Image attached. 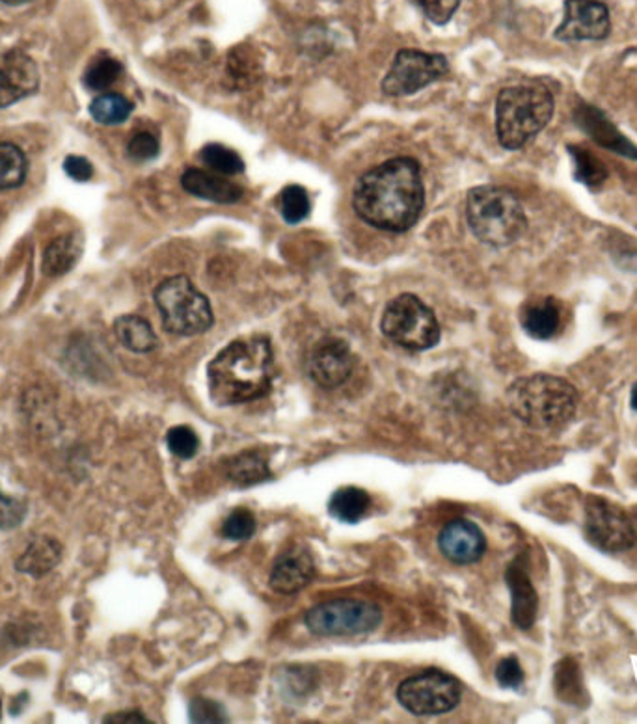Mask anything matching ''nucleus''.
I'll use <instances>...</instances> for the list:
<instances>
[{"label": "nucleus", "mask_w": 637, "mask_h": 724, "mask_svg": "<svg viewBox=\"0 0 637 724\" xmlns=\"http://www.w3.org/2000/svg\"><path fill=\"white\" fill-rule=\"evenodd\" d=\"M353 205L361 220L391 234L414 228L425 207V186L420 164L397 156L361 175L355 186Z\"/></svg>", "instance_id": "1"}, {"label": "nucleus", "mask_w": 637, "mask_h": 724, "mask_svg": "<svg viewBox=\"0 0 637 724\" xmlns=\"http://www.w3.org/2000/svg\"><path fill=\"white\" fill-rule=\"evenodd\" d=\"M272 378L274 354L263 336L235 339L207 367L209 396L220 407L258 401L271 391Z\"/></svg>", "instance_id": "2"}, {"label": "nucleus", "mask_w": 637, "mask_h": 724, "mask_svg": "<svg viewBox=\"0 0 637 724\" xmlns=\"http://www.w3.org/2000/svg\"><path fill=\"white\" fill-rule=\"evenodd\" d=\"M577 391L565 378L531 375L518 378L507 389V404L518 420L539 431L560 429L576 413Z\"/></svg>", "instance_id": "3"}, {"label": "nucleus", "mask_w": 637, "mask_h": 724, "mask_svg": "<svg viewBox=\"0 0 637 724\" xmlns=\"http://www.w3.org/2000/svg\"><path fill=\"white\" fill-rule=\"evenodd\" d=\"M466 220L472 234L494 248L517 242L528 229V218L520 199L504 186L472 188L466 198Z\"/></svg>", "instance_id": "4"}, {"label": "nucleus", "mask_w": 637, "mask_h": 724, "mask_svg": "<svg viewBox=\"0 0 637 724\" xmlns=\"http://www.w3.org/2000/svg\"><path fill=\"white\" fill-rule=\"evenodd\" d=\"M553 116V96L544 86H511L496 99V134L506 150H522L544 131Z\"/></svg>", "instance_id": "5"}, {"label": "nucleus", "mask_w": 637, "mask_h": 724, "mask_svg": "<svg viewBox=\"0 0 637 724\" xmlns=\"http://www.w3.org/2000/svg\"><path fill=\"white\" fill-rule=\"evenodd\" d=\"M163 326L175 336H198L213 326L209 300L187 275H172L153 293Z\"/></svg>", "instance_id": "6"}, {"label": "nucleus", "mask_w": 637, "mask_h": 724, "mask_svg": "<svg viewBox=\"0 0 637 724\" xmlns=\"http://www.w3.org/2000/svg\"><path fill=\"white\" fill-rule=\"evenodd\" d=\"M380 329L391 343L407 350H429L440 342V324L433 310L414 294H401L386 305Z\"/></svg>", "instance_id": "7"}, {"label": "nucleus", "mask_w": 637, "mask_h": 724, "mask_svg": "<svg viewBox=\"0 0 637 724\" xmlns=\"http://www.w3.org/2000/svg\"><path fill=\"white\" fill-rule=\"evenodd\" d=\"M304 620L317 637H353L379 628L382 610L364 599H331L307 610Z\"/></svg>", "instance_id": "8"}, {"label": "nucleus", "mask_w": 637, "mask_h": 724, "mask_svg": "<svg viewBox=\"0 0 637 724\" xmlns=\"http://www.w3.org/2000/svg\"><path fill=\"white\" fill-rule=\"evenodd\" d=\"M461 683L445 672L429 669L407 678L397 689V701L407 712L431 717L457 707L461 702Z\"/></svg>", "instance_id": "9"}, {"label": "nucleus", "mask_w": 637, "mask_h": 724, "mask_svg": "<svg viewBox=\"0 0 637 724\" xmlns=\"http://www.w3.org/2000/svg\"><path fill=\"white\" fill-rule=\"evenodd\" d=\"M583 533L596 550L623 553L636 544V527L630 516L604 497L591 496L585 504Z\"/></svg>", "instance_id": "10"}, {"label": "nucleus", "mask_w": 637, "mask_h": 724, "mask_svg": "<svg viewBox=\"0 0 637 724\" xmlns=\"http://www.w3.org/2000/svg\"><path fill=\"white\" fill-rule=\"evenodd\" d=\"M447 72L450 64L442 54L401 48L382 80V91L391 97L412 96L445 77Z\"/></svg>", "instance_id": "11"}, {"label": "nucleus", "mask_w": 637, "mask_h": 724, "mask_svg": "<svg viewBox=\"0 0 637 724\" xmlns=\"http://www.w3.org/2000/svg\"><path fill=\"white\" fill-rule=\"evenodd\" d=\"M355 361V354L350 350L349 343L343 342L339 337H325L312 348L307 359V371L313 382L321 388H339L353 375Z\"/></svg>", "instance_id": "12"}, {"label": "nucleus", "mask_w": 637, "mask_h": 724, "mask_svg": "<svg viewBox=\"0 0 637 724\" xmlns=\"http://www.w3.org/2000/svg\"><path fill=\"white\" fill-rule=\"evenodd\" d=\"M612 19L598 0H566L565 19L555 37L561 42H596L609 36Z\"/></svg>", "instance_id": "13"}, {"label": "nucleus", "mask_w": 637, "mask_h": 724, "mask_svg": "<svg viewBox=\"0 0 637 724\" xmlns=\"http://www.w3.org/2000/svg\"><path fill=\"white\" fill-rule=\"evenodd\" d=\"M40 86L36 62L19 48L0 51V108L31 97Z\"/></svg>", "instance_id": "14"}, {"label": "nucleus", "mask_w": 637, "mask_h": 724, "mask_svg": "<svg viewBox=\"0 0 637 724\" xmlns=\"http://www.w3.org/2000/svg\"><path fill=\"white\" fill-rule=\"evenodd\" d=\"M439 548L451 563L472 564L482 559L487 550V540L474 521L453 520L442 529Z\"/></svg>", "instance_id": "15"}, {"label": "nucleus", "mask_w": 637, "mask_h": 724, "mask_svg": "<svg viewBox=\"0 0 637 724\" xmlns=\"http://www.w3.org/2000/svg\"><path fill=\"white\" fill-rule=\"evenodd\" d=\"M315 563L306 548L291 545L274 561L271 572V587L280 594L301 593L312 583Z\"/></svg>", "instance_id": "16"}, {"label": "nucleus", "mask_w": 637, "mask_h": 724, "mask_svg": "<svg viewBox=\"0 0 637 724\" xmlns=\"http://www.w3.org/2000/svg\"><path fill=\"white\" fill-rule=\"evenodd\" d=\"M507 587L511 591V618L518 629H531L537 620L539 596L526 569L512 563L506 572Z\"/></svg>", "instance_id": "17"}, {"label": "nucleus", "mask_w": 637, "mask_h": 724, "mask_svg": "<svg viewBox=\"0 0 637 724\" xmlns=\"http://www.w3.org/2000/svg\"><path fill=\"white\" fill-rule=\"evenodd\" d=\"M181 186L196 198L215 204H237L242 198L241 186L226 180L224 175L207 170L188 169L181 175Z\"/></svg>", "instance_id": "18"}, {"label": "nucleus", "mask_w": 637, "mask_h": 724, "mask_svg": "<svg viewBox=\"0 0 637 724\" xmlns=\"http://www.w3.org/2000/svg\"><path fill=\"white\" fill-rule=\"evenodd\" d=\"M577 126L607 150L637 159L636 148L606 120L601 110L593 107L577 108Z\"/></svg>", "instance_id": "19"}, {"label": "nucleus", "mask_w": 637, "mask_h": 724, "mask_svg": "<svg viewBox=\"0 0 637 724\" xmlns=\"http://www.w3.org/2000/svg\"><path fill=\"white\" fill-rule=\"evenodd\" d=\"M520 323L526 334L539 342L552 339L561 326V310L553 299L533 300L523 305Z\"/></svg>", "instance_id": "20"}, {"label": "nucleus", "mask_w": 637, "mask_h": 724, "mask_svg": "<svg viewBox=\"0 0 637 724\" xmlns=\"http://www.w3.org/2000/svg\"><path fill=\"white\" fill-rule=\"evenodd\" d=\"M62 561V544L53 537H37L26 548L23 555L19 556L15 570L31 577H43L51 570L58 566Z\"/></svg>", "instance_id": "21"}, {"label": "nucleus", "mask_w": 637, "mask_h": 724, "mask_svg": "<svg viewBox=\"0 0 637 724\" xmlns=\"http://www.w3.org/2000/svg\"><path fill=\"white\" fill-rule=\"evenodd\" d=\"M83 253V239L80 235H62L51 240L43 252L42 269L51 278L64 275L77 264Z\"/></svg>", "instance_id": "22"}, {"label": "nucleus", "mask_w": 637, "mask_h": 724, "mask_svg": "<svg viewBox=\"0 0 637 724\" xmlns=\"http://www.w3.org/2000/svg\"><path fill=\"white\" fill-rule=\"evenodd\" d=\"M115 334L118 342L137 354L153 353L159 347V337L151 324L139 315H123L115 323Z\"/></svg>", "instance_id": "23"}, {"label": "nucleus", "mask_w": 637, "mask_h": 724, "mask_svg": "<svg viewBox=\"0 0 637 724\" xmlns=\"http://www.w3.org/2000/svg\"><path fill=\"white\" fill-rule=\"evenodd\" d=\"M553 689H555V694L560 696L561 702H565V704L582 706L583 702L587 701V693L583 688L582 671H580L576 659H561L560 663L555 664Z\"/></svg>", "instance_id": "24"}, {"label": "nucleus", "mask_w": 637, "mask_h": 724, "mask_svg": "<svg viewBox=\"0 0 637 724\" xmlns=\"http://www.w3.org/2000/svg\"><path fill=\"white\" fill-rule=\"evenodd\" d=\"M369 507H371V497L366 490L356 488V486H345V488L334 491L331 504H328L331 515L345 523L360 521L367 515Z\"/></svg>", "instance_id": "25"}, {"label": "nucleus", "mask_w": 637, "mask_h": 724, "mask_svg": "<svg viewBox=\"0 0 637 724\" xmlns=\"http://www.w3.org/2000/svg\"><path fill=\"white\" fill-rule=\"evenodd\" d=\"M228 477L235 485L252 486L272 477L269 464L258 451H247L228 462Z\"/></svg>", "instance_id": "26"}, {"label": "nucleus", "mask_w": 637, "mask_h": 724, "mask_svg": "<svg viewBox=\"0 0 637 724\" xmlns=\"http://www.w3.org/2000/svg\"><path fill=\"white\" fill-rule=\"evenodd\" d=\"M29 172V162L18 145L0 142V191H10L23 185Z\"/></svg>", "instance_id": "27"}, {"label": "nucleus", "mask_w": 637, "mask_h": 724, "mask_svg": "<svg viewBox=\"0 0 637 724\" xmlns=\"http://www.w3.org/2000/svg\"><path fill=\"white\" fill-rule=\"evenodd\" d=\"M132 112V102L120 94H101L90 105V115L102 126H118Z\"/></svg>", "instance_id": "28"}, {"label": "nucleus", "mask_w": 637, "mask_h": 724, "mask_svg": "<svg viewBox=\"0 0 637 724\" xmlns=\"http://www.w3.org/2000/svg\"><path fill=\"white\" fill-rule=\"evenodd\" d=\"M572 159H574V177L580 181L582 185L590 186V188H601L604 181L607 180V170L601 159H596L591 151L585 148H577L571 145Z\"/></svg>", "instance_id": "29"}, {"label": "nucleus", "mask_w": 637, "mask_h": 724, "mask_svg": "<svg viewBox=\"0 0 637 724\" xmlns=\"http://www.w3.org/2000/svg\"><path fill=\"white\" fill-rule=\"evenodd\" d=\"M199 159L215 174L237 175L245 172V162L239 153H235L234 150H229L223 144L205 145L204 150L199 151Z\"/></svg>", "instance_id": "30"}, {"label": "nucleus", "mask_w": 637, "mask_h": 724, "mask_svg": "<svg viewBox=\"0 0 637 724\" xmlns=\"http://www.w3.org/2000/svg\"><path fill=\"white\" fill-rule=\"evenodd\" d=\"M280 209H282L283 220L288 224H301L312 210L306 188L301 185L285 186L280 194Z\"/></svg>", "instance_id": "31"}, {"label": "nucleus", "mask_w": 637, "mask_h": 724, "mask_svg": "<svg viewBox=\"0 0 637 724\" xmlns=\"http://www.w3.org/2000/svg\"><path fill=\"white\" fill-rule=\"evenodd\" d=\"M121 75V64L110 56L94 62L85 75V85L91 91H105L115 85Z\"/></svg>", "instance_id": "32"}, {"label": "nucleus", "mask_w": 637, "mask_h": 724, "mask_svg": "<svg viewBox=\"0 0 637 724\" xmlns=\"http://www.w3.org/2000/svg\"><path fill=\"white\" fill-rule=\"evenodd\" d=\"M166 445L170 453L177 456L181 461L194 458L199 450V437L196 432L187 425L174 426L166 434Z\"/></svg>", "instance_id": "33"}, {"label": "nucleus", "mask_w": 637, "mask_h": 724, "mask_svg": "<svg viewBox=\"0 0 637 724\" xmlns=\"http://www.w3.org/2000/svg\"><path fill=\"white\" fill-rule=\"evenodd\" d=\"M259 66L258 62L253 61L252 54L242 51V48H237L231 53L228 61V75L234 83L237 85L247 86L252 85L258 80Z\"/></svg>", "instance_id": "34"}, {"label": "nucleus", "mask_w": 637, "mask_h": 724, "mask_svg": "<svg viewBox=\"0 0 637 724\" xmlns=\"http://www.w3.org/2000/svg\"><path fill=\"white\" fill-rule=\"evenodd\" d=\"M256 529L258 523L248 509H235L223 523V534L229 540H248Z\"/></svg>", "instance_id": "35"}, {"label": "nucleus", "mask_w": 637, "mask_h": 724, "mask_svg": "<svg viewBox=\"0 0 637 724\" xmlns=\"http://www.w3.org/2000/svg\"><path fill=\"white\" fill-rule=\"evenodd\" d=\"M159 150H161L159 138L148 131L137 132V134L129 140V144H127V153H129L132 161L137 162H145L155 159V156L159 155Z\"/></svg>", "instance_id": "36"}, {"label": "nucleus", "mask_w": 637, "mask_h": 724, "mask_svg": "<svg viewBox=\"0 0 637 724\" xmlns=\"http://www.w3.org/2000/svg\"><path fill=\"white\" fill-rule=\"evenodd\" d=\"M412 2L434 24H445L455 15L463 0H412Z\"/></svg>", "instance_id": "37"}, {"label": "nucleus", "mask_w": 637, "mask_h": 724, "mask_svg": "<svg viewBox=\"0 0 637 724\" xmlns=\"http://www.w3.org/2000/svg\"><path fill=\"white\" fill-rule=\"evenodd\" d=\"M188 715L193 723H228L224 707L209 699H194L188 706Z\"/></svg>", "instance_id": "38"}, {"label": "nucleus", "mask_w": 637, "mask_h": 724, "mask_svg": "<svg viewBox=\"0 0 637 724\" xmlns=\"http://www.w3.org/2000/svg\"><path fill=\"white\" fill-rule=\"evenodd\" d=\"M523 678L522 664L515 656H507L496 667V680L501 688L518 689L522 685Z\"/></svg>", "instance_id": "39"}, {"label": "nucleus", "mask_w": 637, "mask_h": 724, "mask_svg": "<svg viewBox=\"0 0 637 724\" xmlns=\"http://www.w3.org/2000/svg\"><path fill=\"white\" fill-rule=\"evenodd\" d=\"M24 516H26L24 504L0 491V529H15L23 523Z\"/></svg>", "instance_id": "40"}, {"label": "nucleus", "mask_w": 637, "mask_h": 724, "mask_svg": "<svg viewBox=\"0 0 637 724\" xmlns=\"http://www.w3.org/2000/svg\"><path fill=\"white\" fill-rule=\"evenodd\" d=\"M64 170L72 180L78 181V183H86L94 175V166L90 161H86L85 156H67L64 161Z\"/></svg>", "instance_id": "41"}, {"label": "nucleus", "mask_w": 637, "mask_h": 724, "mask_svg": "<svg viewBox=\"0 0 637 724\" xmlns=\"http://www.w3.org/2000/svg\"><path fill=\"white\" fill-rule=\"evenodd\" d=\"M102 723H150L148 718L139 712L112 713L109 717L102 718Z\"/></svg>", "instance_id": "42"}, {"label": "nucleus", "mask_w": 637, "mask_h": 724, "mask_svg": "<svg viewBox=\"0 0 637 724\" xmlns=\"http://www.w3.org/2000/svg\"><path fill=\"white\" fill-rule=\"evenodd\" d=\"M630 407L631 410H636L637 412V383L631 388Z\"/></svg>", "instance_id": "43"}, {"label": "nucleus", "mask_w": 637, "mask_h": 724, "mask_svg": "<svg viewBox=\"0 0 637 724\" xmlns=\"http://www.w3.org/2000/svg\"><path fill=\"white\" fill-rule=\"evenodd\" d=\"M0 2H4L8 7H21V4H26L31 0H0Z\"/></svg>", "instance_id": "44"}]
</instances>
